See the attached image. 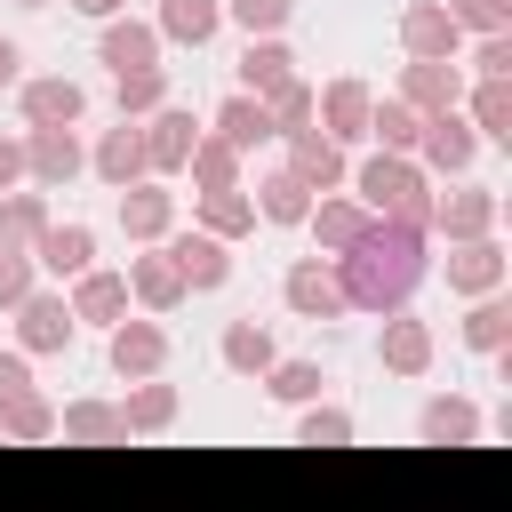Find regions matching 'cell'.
I'll return each mask as SVG.
<instances>
[{"instance_id":"cell-15","label":"cell","mask_w":512,"mask_h":512,"mask_svg":"<svg viewBox=\"0 0 512 512\" xmlns=\"http://www.w3.org/2000/svg\"><path fill=\"white\" fill-rule=\"evenodd\" d=\"M32 264H40V280H56V288H64L72 272H88V264H96V224H80V216H64V224H56V216H48V224H40V240H32Z\"/></svg>"},{"instance_id":"cell-24","label":"cell","mask_w":512,"mask_h":512,"mask_svg":"<svg viewBox=\"0 0 512 512\" xmlns=\"http://www.w3.org/2000/svg\"><path fill=\"white\" fill-rule=\"evenodd\" d=\"M88 168H96V184H112V192L136 184V176H152V168H144V128L120 112V128H104V136L88 144Z\"/></svg>"},{"instance_id":"cell-49","label":"cell","mask_w":512,"mask_h":512,"mask_svg":"<svg viewBox=\"0 0 512 512\" xmlns=\"http://www.w3.org/2000/svg\"><path fill=\"white\" fill-rule=\"evenodd\" d=\"M24 184V136H0V192Z\"/></svg>"},{"instance_id":"cell-13","label":"cell","mask_w":512,"mask_h":512,"mask_svg":"<svg viewBox=\"0 0 512 512\" xmlns=\"http://www.w3.org/2000/svg\"><path fill=\"white\" fill-rule=\"evenodd\" d=\"M280 304L296 320H344V288H336V264L328 256H296L280 272Z\"/></svg>"},{"instance_id":"cell-14","label":"cell","mask_w":512,"mask_h":512,"mask_svg":"<svg viewBox=\"0 0 512 512\" xmlns=\"http://www.w3.org/2000/svg\"><path fill=\"white\" fill-rule=\"evenodd\" d=\"M464 120L480 144L512 152V72H464Z\"/></svg>"},{"instance_id":"cell-43","label":"cell","mask_w":512,"mask_h":512,"mask_svg":"<svg viewBox=\"0 0 512 512\" xmlns=\"http://www.w3.org/2000/svg\"><path fill=\"white\" fill-rule=\"evenodd\" d=\"M264 112H272V136L312 128V80H304V72H288L280 88H264Z\"/></svg>"},{"instance_id":"cell-12","label":"cell","mask_w":512,"mask_h":512,"mask_svg":"<svg viewBox=\"0 0 512 512\" xmlns=\"http://www.w3.org/2000/svg\"><path fill=\"white\" fill-rule=\"evenodd\" d=\"M160 248L176 256V272H184V288H192V296H208V288H224V280H232V240H216V232H200V224H192V232H176V224H168V232H160Z\"/></svg>"},{"instance_id":"cell-9","label":"cell","mask_w":512,"mask_h":512,"mask_svg":"<svg viewBox=\"0 0 512 512\" xmlns=\"http://www.w3.org/2000/svg\"><path fill=\"white\" fill-rule=\"evenodd\" d=\"M80 168H88V144H80V128H24V184H40V192H64Z\"/></svg>"},{"instance_id":"cell-11","label":"cell","mask_w":512,"mask_h":512,"mask_svg":"<svg viewBox=\"0 0 512 512\" xmlns=\"http://www.w3.org/2000/svg\"><path fill=\"white\" fill-rule=\"evenodd\" d=\"M496 216H504V200H496V184H464L456 176V192H432V232L440 240H472V232H496Z\"/></svg>"},{"instance_id":"cell-52","label":"cell","mask_w":512,"mask_h":512,"mask_svg":"<svg viewBox=\"0 0 512 512\" xmlns=\"http://www.w3.org/2000/svg\"><path fill=\"white\" fill-rule=\"evenodd\" d=\"M16 8H56V0H16Z\"/></svg>"},{"instance_id":"cell-21","label":"cell","mask_w":512,"mask_h":512,"mask_svg":"<svg viewBox=\"0 0 512 512\" xmlns=\"http://www.w3.org/2000/svg\"><path fill=\"white\" fill-rule=\"evenodd\" d=\"M400 48L408 56H464V24L448 16V0H408L400 8Z\"/></svg>"},{"instance_id":"cell-1","label":"cell","mask_w":512,"mask_h":512,"mask_svg":"<svg viewBox=\"0 0 512 512\" xmlns=\"http://www.w3.org/2000/svg\"><path fill=\"white\" fill-rule=\"evenodd\" d=\"M336 264V288H344V312H400L424 280H432V232L408 224V216H368V232L328 256Z\"/></svg>"},{"instance_id":"cell-18","label":"cell","mask_w":512,"mask_h":512,"mask_svg":"<svg viewBox=\"0 0 512 512\" xmlns=\"http://www.w3.org/2000/svg\"><path fill=\"white\" fill-rule=\"evenodd\" d=\"M416 112H440V104H464V56H408L400 64V88Z\"/></svg>"},{"instance_id":"cell-35","label":"cell","mask_w":512,"mask_h":512,"mask_svg":"<svg viewBox=\"0 0 512 512\" xmlns=\"http://www.w3.org/2000/svg\"><path fill=\"white\" fill-rule=\"evenodd\" d=\"M0 440H16V448H40V440H56V400H48L40 384H24V392L0 408Z\"/></svg>"},{"instance_id":"cell-32","label":"cell","mask_w":512,"mask_h":512,"mask_svg":"<svg viewBox=\"0 0 512 512\" xmlns=\"http://www.w3.org/2000/svg\"><path fill=\"white\" fill-rule=\"evenodd\" d=\"M232 152H256V144H272V112H264V96H248V88H232L224 104H216V120H208Z\"/></svg>"},{"instance_id":"cell-29","label":"cell","mask_w":512,"mask_h":512,"mask_svg":"<svg viewBox=\"0 0 512 512\" xmlns=\"http://www.w3.org/2000/svg\"><path fill=\"white\" fill-rule=\"evenodd\" d=\"M192 224L216 232V240H248V232H256V200H248V184H216V192H200V200H192Z\"/></svg>"},{"instance_id":"cell-10","label":"cell","mask_w":512,"mask_h":512,"mask_svg":"<svg viewBox=\"0 0 512 512\" xmlns=\"http://www.w3.org/2000/svg\"><path fill=\"white\" fill-rule=\"evenodd\" d=\"M136 128H144V168H152V176H184V160H192V144H200V120H192L184 104H152Z\"/></svg>"},{"instance_id":"cell-28","label":"cell","mask_w":512,"mask_h":512,"mask_svg":"<svg viewBox=\"0 0 512 512\" xmlns=\"http://www.w3.org/2000/svg\"><path fill=\"white\" fill-rule=\"evenodd\" d=\"M248 200H256V224H304L312 184H304V176L280 160V168H264V176H256V192H248Z\"/></svg>"},{"instance_id":"cell-19","label":"cell","mask_w":512,"mask_h":512,"mask_svg":"<svg viewBox=\"0 0 512 512\" xmlns=\"http://www.w3.org/2000/svg\"><path fill=\"white\" fill-rule=\"evenodd\" d=\"M168 224H176V192H168V176H136V184H120V232H128L136 248H152Z\"/></svg>"},{"instance_id":"cell-39","label":"cell","mask_w":512,"mask_h":512,"mask_svg":"<svg viewBox=\"0 0 512 512\" xmlns=\"http://www.w3.org/2000/svg\"><path fill=\"white\" fill-rule=\"evenodd\" d=\"M240 168H248V152H232L216 128H200V144H192V160H184V176H192V192H216V184H240Z\"/></svg>"},{"instance_id":"cell-8","label":"cell","mask_w":512,"mask_h":512,"mask_svg":"<svg viewBox=\"0 0 512 512\" xmlns=\"http://www.w3.org/2000/svg\"><path fill=\"white\" fill-rule=\"evenodd\" d=\"M440 280H448V296H488V288H504V280H512V256H504V240H496V232H472V240H448Z\"/></svg>"},{"instance_id":"cell-31","label":"cell","mask_w":512,"mask_h":512,"mask_svg":"<svg viewBox=\"0 0 512 512\" xmlns=\"http://www.w3.org/2000/svg\"><path fill=\"white\" fill-rule=\"evenodd\" d=\"M160 40L168 48H208L216 32H224V0H160Z\"/></svg>"},{"instance_id":"cell-45","label":"cell","mask_w":512,"mask_h":512,"mask_svg":"<svg viewBox=\"0 0 512 512\" xmlns=\"http://www.w3.org/2000/svg\"><path fill=\"white\" fill-rule=\"evenodd\" d=\"M32 280H40V264H32V248H16V240H0V312H8V304H16V296H24Z\"/></svg>"},{"instance_id":"cell-47","label":"cell","mask_w":512,"mask_h":512,"mask_svg":"<svg viewBox=\"0 0 512 512\" xmlns=\"http://www.w3.org/2000/svg\"><path fill=\"white\" fill-rule=\"evenodd\" d=\"M464 40H472V56H464L472 72H512V32H464Z\"/></svg>"},{"instance_id":"cell-7","label":"cell","mask_w":512,"mask_h":512,"mask_svg":"<svg viewBox=\"0 0 512 512\" xmlns=\"http://www.w3.org/2000/svg\"><path fill=\"white\" fill-rule=\"evenodd\" d=\"M368 104H376V88L352 80V72H336L328 88H312V128L352 152V144H368Z\"/></svg>"},{"instance_id":"cell-20","label":"cell","mask_w":512,"mask_h":512,"mask_svg":"<svg viewBox=\"0 0 512 512\" xmlns=\"http://www.w3.org/2000/svg\"><path fill=\"white\" fill-rule=\"evenodd\" d=\"M304 232H312V248L320 256H344L360 232H368V208L336 184V192H312V208H304Z\"/></svg>"},{"instance_id":"cell-41","label":"cell","mask_w":512,"mask_h":512,"mask_svg":"<svg viewBox=\"0 0 512 512\" xmlns=\"http://www.w3.org/2000/svg\"><path fill=\"white\" fill-rule=\"evenodd\" d=\"M112 96L128 120H144L152 104H168V64H136V72H112Z\"/></svg>"},{"instance_id":"cell-46","label":"cell","mask_w":512,"mask_h":512,"mask_svg":"<svg viewBox=\"0 0 512 512\" xmlns=\"http://www.w3.org/2000/svg\"><path fill=\"white\" fill-rule=\"evenodd\" d=\"M448 16L464 32H512V0H448Z\"/></svg>"},{"instance_id":"cell-4","label":"cell","mask_w":512,"mask_h":512,"mask_svg":"<svg viewBox=\"0 0 512 512\" xmlns=\"http://www.w3.org/2000/svg\"><path fill=\"white\" fill-rule=\"evenodd\" d=\"M8 320H16V352H32V360H48V352H72V336H80V320H72V304H64V288H24L16 304H8Z\"/></svg>"},{"instance_id":"cell-40","label":"cell","mask_w":512,"mask_h":512,"mask_svg":"<svg viewBox=\"0 0 512 512\" xmlns=\"http://www.w3.org/2000/svg\"><path fill=\"white\" fill-rule=\"evenodd\" d=\"M256 384H264V400H280V408H304V400H320V392H328V368H320V360H272Z\"/></svg>"},{"instance_id":"cell-33","label":"cell","mask_w":512,"mask_h":512,"mask_svg":"<svg viewBox=\"0 0 512 512\" xmlns=\"http://www.w3.org/2000/svg\"><path fill=\"white\" fill-rule=\"evenodd\" d=\"M176 408H184V392L176 384H160V376H128V400H120V416H128V432H168L176 424Z\"/></svg>"},{"instance_id":"cell-6","label":"cell","mask_w":512,"mask_h":512,"mask_svg":"<svg viewBox=\"0 0 512 512\" xmlns=\"http://www.w3.org/2000/svg\"><path fill=\"white\" fill-rule=\"evenodd\" d=\"M16 112H24V128H80L88 88L72 72H32V80H16Z\"/></svg>"},{"instance_id":"cell-42","label":"cell","mask_w":512,"mask_h":512,"mask_svg":"<svg viewBox=\"0 0 512 512\" xmlns=\"http://www.w3.org/2000/svg\"><path fill=\"white\" fill-rule=\"evenodd\" d=\"M40 224H48V192H40V184H32V192H0V240L32 248Z\"/></svg>"},{"instance_id":"cell-26","label":"cell","mask_w":512,"mask_h":512,"mask_svg":"<svg viewBox=\"0 0 512 512\" xmlns=\"http://www.w3.org/2000/svg\"><path fill=\"white\" fill-rule=\"evenodd\" d=\"M72 320L80 328H112L120 312H128V272H104V264H88V272H72Z\"/></svg>"},{"instance_id":"cell-25","label":"cell","mask_w":512,"mask_h":512,"mask_svg":"<svg viewBox=\"0 0 512 512\" xmlns=\"http://www.w3.org/2000/svg\"><path fill=\"white\" fill-rule=\"evenodd\" d=\"M280 144H288V168H296L312 192H336V184H344V168H352V152H344L336 136H320V128H288Z\"/></svg>"},{"instance_id":"cell-22","label":"cell","mask_w":512,"mask_h":512,"mask_svg":"<svg viewBox=\"0 0 512 512\" xmlns=\"http://www.w3.org/2000/svg\"><path fill=\"white\" fill-rule=\"evenodd\" d=\"M376 360H384L392 376H424V368H432V320H416L408 304L384 312V328H376Z\"/></svg>"},{"instance_id":"cell-51","label":"cell","mask_w":512,"mask_h":512,"mask_svg":"<svg viewBox=\"0 0 512 512\" xmlns=\"http://www.w3.org/2000/svg\"><path fill=\"white\" fill-rule=\"evenodd\" d=\"M64 8H72V16H88V24H104V16H120L128 0H64Z\"/></svg>"},{"instance_id":"cell-36","label":"cell","mask_w":512,"mask_h":512,"mask_svg":"<svg viewBox=\"0 0 512 512\" xmlns=\"http://www.w3.org/2000/svg\"><path fill=\"white\" fill-rule=\"evenodd\" d=\"M464 344H472V352H504V344H512V296H504V288L464 296Z\"/></svg>"},{"instance_id":"cell-44","label":"cell","mask_w":512,"mask_h":512,"mask_svg":"<svg viewBox=\"0 0 512 512\" xmlns=\"http://www.w3.org/2000/svg\"><path fill=\"white\" fill-rule=\"evenodd\" d=\"M288 16H296V0H224V24H240V32H288Z\"/></svg>"},{"instance_id":"cell-3","label":"cell","mask_w":512,"mask_h":512,"mask_svg":"<svg viewBox=\"0 0 512 512\" xmlns=\"http://www.w3.org/2000/svg\"><path fill=\"white\" fill-rule=\"evenodd\" d=\"M472 160H480V136H472V120H464V104L424 112V128H416V168L440 176V184H456V176H472Z\"/></svg>"},{"instance_id":"cell-16","label":"cell","mask_w":512,"mask_h":512,"mask_svg":"<svg viewBox=\"0 0 512 512\" xmlns=\"http://www.w3.org/2000/svg\"><path fill=\"white\" fill-rule=\"evenodd\" d=\"M184 296H192V288H184V272H176V256H168L160 240L128 256V304H136V312H160V320H168Z\"/></svg>"},{"instance_id":"cell-5","label":"cell","mask_w":512,"mask_h":512,"mask_svg":"<svg viewBox=\"0 0 512 512\" xmlns=\"http://www.w3.org/2000/svg\"><path fill=\"white\" fill-rule=\"evenodd\" d=\"M104 360H112V376L128 384V376H160L168 368V328H160V312H120L112 328H104Z\"/></svg>"},{"instance_id":"cell-38","label":"cell","mask_w":512,"mask_h":512,"mask_svg":"<svg viewBox=\"0 0 512 512\" xmlns=\"http://www.w3.org/2000/svg\"><path fill=\"white\" fill-rule=\"evenodd\" d=\"M416 128H424V112L408 96H376L368 104V144L376 152H416Z\"/></svg>"},{"instance_id":"cell-50","label":"cell","mask_w":512,"mask_h":512,"mask_svg":"<svg viewBox=\"0 0 512 512\" xmlns=\"http://www.w3.org/2000/svg\"><path fill=\"white\" fill-rule=\"evenodd\" d=\"M16 80H24V48L0 32V88H16Z\"/></svg>"},{"instance_id":"cell-48","label":"cell","mask_w":512,"mask_h":512,"mask_svg":"<svg viewBox=\"0 0 512 512\" xmlns=\"http://www.w3.org/2000/svg\"><path fill=\"white\" fill-rule=\"evenodd\" d=\"M24 384H32V352H16V344H8V352H0V408H8Z\"/></svg>"},{"instance_id":"cell-27","label":"cell","mask_w":512,"mask_h":512,"mask_svg":"<svg viewBox=\"0 0 512 512\" xmlns=\"http://www.w3.org/2000/svg\"><path fill=\"white\" fill-rule=\"evenodd\" d=\"M56 432L80 440V448H120L128 440V416H120V400H64L56 408Z\"/></svg>"},{"instance_id":"cell-17","label":"cell","mask_w":512,"mask_h":512,"mask_svg":"<svg viewBox=\"0 0 512 512\" xmlns=\"http://www.w3.org/2000/svg\"><path fill=\"white\" fill-rule=\"evenodd\" d=\"M160 48H168V40H160V24H152V16H128V8H120V16H104V24H96V64H112V72L160 64Z\"/></svg>"},{"instance_id":"cell-37","label":"cell","mask_w":512,"mask_h":512,"mask_svg":"<svg viewBox=\"0 0 512 512\" xmlns=\"http://www.w3.org/2000/svg\"><path fill=\"white\" fill-rule=\"evenodd\" d=\"M352 440H360V424H352V408H336L328 392L296 408V448H352Z\"/></svg>"},{"instance_id":"cell-23","label":"cell","mask_w":512,"mask_h":512,"mask_svg":"<svg viewBox=\"0 0 512 512\" xmlns=\"http://www.w3.org/2000/svg\"><path fill=\"white\" fill-rule=\"evenodd\" d=\"M416 440L424 448H480V408L464 392H432L416 408Z\"/></svg>"},{"instance_id":"cell-30","label":"cell","mask_w":512,"mask_h":512,"mask_svg":"<svg viewBox=\"0 0 512 512\" xmlns=\"http://www.w3.org/2000/svg\"><path fill=\"white\" fill-rule=\"evenodd\" d=\"M216 360H224L232 376H248V384H256V376L280 360V344H272V328H264V320H224V336H216Z\"/></svg>"},{"instance_id":"cell-2","label":"cell","mask_w":512,"mask_h":512,"mask_svg":"<svg viewBox=\"0 0 512 512\" xmlns=\"http://www.w3.org/2000/svg\"><path fill=\"white\" fill-rule=\"evenodd\" d=\"M344 192H352L368 216H408V224L432 216V176L416 168V152H368L360 168H344ZM424 232H432V224H424Z\"/></svg>"},{"instance_id":"cell-34","label":"cell","mask_w":512,"mask_h":512,"mask_svg":"<svg viewBox=\"0 0 512 512\" xmlns=\"http://www.w3.org/2000/svg\"><path fill=\"white\" fill-rule=\"evenodd\" d=\"M288 72H296V48H288L280 32H248V48H240V88L264 96V88H280Z\"/></svg>"}]
</instances>
